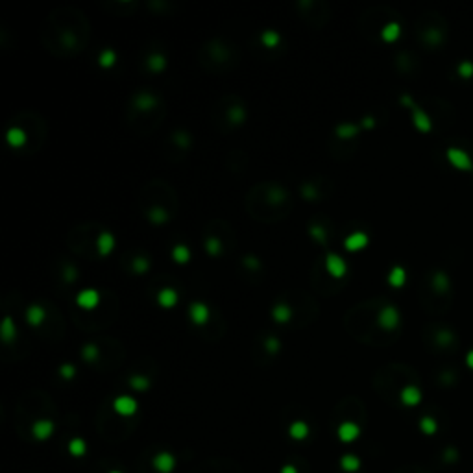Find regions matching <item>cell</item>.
Listing matches in <instances>:
<instances>
[{"instance_id":"obj_24","label":"cell","mask_w":473,"mask_h":473,"mask_svg":"<svg viewBox=\"0 0 473 473\" xmlns=\"http://www.w3.org/2000/svg\"><path fill=\"white\" fill-rule=\"evenodd\" d=\"M388 283L392 287H401L405 283V270L401 268V266H396V268H392V272H390V275H388Z\"/></svg>"},{"instance_id":"obj_18","label":"cell","mask_w":473,"mask_h":473,"mask_svg":"<svg viewBox=\"0 0 473 473\" xmlns=\"http://www.w3.org/2000/svg\"><path fill=\"white\" fill-rule=\"evenodd\" d=\"M157 300H159V303H161L163 307H172L177 301V294L172 289H163V291L159 292V296H157Z\"/></svg>"},{"instance_id":"obj_30","label":"cell","mask_w":473,"mask_h":473,"mask_svg":"<svg viewBox=\"0 0 473 473\" xmlns=\"http://www.w3.org/2000/svg\"><path fill=\"white\" fill-rule=\"evenodd\" d=\"M205 250L211 253V255H218L222 252V242L216 239V236H209L205 241Z\"/></svg>"},{"instance_id":"obj_2","label":"cell","mask_w":473,"mask_h":473,"mask_svg":"<svg viewBox=\"0 0 473 473\" xmlns=\"http://www.w3.org/2000/svg\"><path fill=\"white\" fill-rule=\"evenodd\" d=\"M446 156H447V161L451 163L455 168H458V170H473V161L468 152H464V150H460V148H457V146H453V148H447Z\"/></svg>"},{"instance_id":"obj_44","label":"cell","mask_w":473,"mask_h":473,"mask_svg":"<svg viewBox=\"0 0 473 473\" xmlns=\"http://www.w3.org/2000/svg\"><path fill=\"white\" fill-rule=\"evenodd\" d=\"M266 348H268L272 353H275V351L279 350V340L275 339V337H268V339H266Z\"/></svg>"},{"instance_id":"obj_11","label":"cell","mask_w":473,"mask_h":473,"mask_svg":"<svg viewBox=\"0 0 473 473\" xmlns=\"http://www.w3.org/2000/svg\"><path fill=\"white\" fill-rule=\"evenodd\" d=\"M359 436V427L351 421H346L339 427V438L342 442H353Z\"/></svg>"},{"instance_id":"obj_48","label":"cell","mask_w":473,"mask_h":473,"mask_svg":"<svg viewBox=\"0 0 473 473\" xmlns=\"http://www.w3.org/2000/svg\"><path fill=\"white\" fill-rule=\"evenodd\" d=\"M111 473H118V471H111Z\"/></svg>"},{"instance_id":"obj_4","label":"cell","mask_w":473,"mask_h":473,"mask_svg":"<svg viewBox=\"0 0 473 473\" xmlns=\"http://www.w3.org/2000/svg\"><path fill=\"white\" fill-rule=\"evenodd\" d=\"M325 266H327L329 274L335 275V277H342V275L346 274L344 259H340L339 255H335V253H329L327 257H325Z\"/></svg>"},{"instance_id":"obj_34","label":"cell","mask_w":473,"mask_h":473,"mask_svg":"<svg viewBox=\"0 0 473 473\" xmlns=\"http://www.w3.org/2000/svg\"><path fill=\"white\" fill-rule=\"evenodd\" d=\"M129 385L135 388V390H145V388L150 387V381L146 379V377H140V375H133L131 379H129Z\"/></svg>"},{"instance_id":"obj_38","label":"cell","mask_w":473,"mask_h":473,"mask_svg":"<svg viewBox=\"0 0 473 473\" xmlns=\"http://www.w3.org/2000/svg\"><path fill=\"white\" fill-rule=\"evenodd\" d=\"M98 357V350L94 344H87L83 346V359L85 360H94Z\"/></svg>"},{"instance_id":"obj_20","label":"cell","mask_w":473,"mask_h":473,"mask_svg":"<svg viewBox=\"0 0 473 473\" xmlns=\"http://www.w3.org/2000/svg\"><path fill=\"white\" fill-rule=\"evenodd\" d=\"M8 140H10L11 146H22L24 145V140H26V135H24V131L19 128H11L10 131H8Z\"/></svg>"},{"instance_id":"obj_16","label":"cell","mask_w":473,"mask_h":473,"mask_svg":"<svg viewBox=\"0 0 473 473\" xmlns=\"http://www.w3.org/2000/svg\"><path fill=\"white\" fill-rule=\"evenodd\" d=\"M227 118H229L231 124H241V122H244V118H246V111H244V108H242L241 104H235V106H231L229 111H227Z\"/></svg>"},{"instance_id":"obj_1","label":"cell","mask_w":473,"mask_h":473,"mask_svg":"<svg viewBox=\"0 0 473 473\" xmlns=\"http://www.w3.org/2000/svg\"><path fill=\"white\" fill-rule=\"evenodd\" d=\"M401 102H403V106H407V108L412 109V117H414V124H416V128H418L421 133H427V131H431L433 124H431V118L427 117V113H425L423 109H419L418 106L412 102V98L407 97V94H403V97H401Z\"/></svg>"},{"instance_id":"obj_17","label":"cell","mask_w":473,"mask_h":473,"mask_svg":"<svg viewBox=\"0 0 473 473\" xmlns=\"http://www.w3.org/2000/svg\"><path fill=\"white\" fill-rule=\"evenodd\" d=\"M148 216H150V220L154 222V224H165V222L168 220L167 209H165V207H159V205L152 207V209L148 211Z\"/></svg>"},{"instance_id":"obj_21","label":"cell","mask_w":473,"mask_h":473,"mask_svg":"<svg viewBox=\"0 0 473 473\" xmlns=\"http://www.w3.org/2000/svg\"><path fill=\"white\" fill-rule=\"evenodd\" d=\"M307 435H309V427H307V423H303V421H294V423L291 425V436L292 438H296V440H303Z\"/></svg>"},{"instance_id":"obj_41","label":"cell","mask_w":473,"mask_h":473,"mask_svg":"<svg viewBox=\"0 0 473 473\" xmlns=\"http://www.w3.org/2000/svg\"><path fill=\"white\" fill-rule=\"evenodd\" d=\"M244 264H246V268L253 270V272L261 268V263H259V261L253 257V255H246V257H244Z\"/></svg>"},{"instance_id":"obj_43","label":"cell","mask_w":473,"mask_h":473,"mask_svg":"<svg viewBox=\"0 0 473 473\" xmlns=\"http://www.w3.org/2000/svg\"><path fill=\"white\" fill-rule=\"evenodd\" d=\"M59 373H61L63 377H67V379H70V377H74L76 370H74V366L65 364V366H61V368H59Z\"/></svg>"},{"instance_id":"obj_26","label":"cell","mask_w":473,"mask_h":473,"mask_svg":"<svg viewBox=\"0 0 473 473\" xmlns=\"http://www.w3.org/2000/svg\"><path fill=\"white\" fill-rule=\"evenodd\" d=\"M272 314H274V318L277 320V322L283 323V322H287V320L291 318L292 312H291V309H289L287 305H283V303H277V305L274 307V311H272Z\"/></svg>"},{"instance_id":"obj_40","label":"cell","mask_w":473,"mask_h":473,"mask_svg":"<svg viewBox=\"0 0 473 473\" xmlns=\"http://www.w3.org/2000/svg\"><path fill=\"white\" fill-rule=\"evenodd\" d=\"M436 339H438V344L440 346H447L453 342V333L451 331H440V333L436 335Z\"/></svg>"},{"instance_id":"obj_39","label":"cell","mask_w":473,"mask_h":473,"mask_svg":"<svg viewBox=\"0 0 473 473\" xmlns=\"http://www.w3.org/2000/svg\"><path fill=\"white\" fill-rule=\"evenodd\" d=\"M301 196H303V198H307V200H314L318 196V191L312 187L311 183H307V185H303V187H301Z\"/></svg>"},{"instance_id":"obj_35","label":"cell","mask_w":473,"mask_h":473,"mask_svg":"<svg viewBox=\"0 0 473 473\" xmlns=\"http://www.w3.org/2000/svg\"><path fill=\"white\" fill-rule=\"evenodd\" d=\"M309 233H311L314 239H316L318 242H325L327 241V233H325V229L320 226H311L309 227Z\"/></svg>"},{"instance_id":"obj_46","label":"cell","mask_w":473,"mask_h":473,"mask_svg":"<svg viewBox=\"0 0 473 473\" xmlns=\"http://www.w3.org/2000/svg\"><path fill=\"white\" fill-rule=\"evenodd\" d=\"M466 362H468L469 368H473V350L468 353V357H466Z\"/></svg>"},{"instance_id":"obj_42","label":"cell","mask_w":473,"mask_h":473,"mask_svg":"<svg viewBox=\"0 0 473 473\" xmlns=\"http://www.w3.org/2000/svg\"><path fill=\"white\" fill-rule=\"evenodd\" d=\"M174 139H176L177 145H181L183 148L188 146V135L185 133V131H176V133H174Z\"/></svg>"},{"instance_id":"obj_5","label":"cell","mask_w":473,"mask_h":473,"mask_svg":"<svg viewBox=\"0 0 473 473\" xmlns=\"http://www.w3.org/2000/svg\"><path fill=\"white\" fill-rule=\"evenodd\" d=\"M154 466L159 473H170L176 466L174 462V457L170 453H159L156 458H154Z\"/></svg>"},{"instance_id":"obj_15","label":"cell","mask_w":473,"mask_h":473,"mask_svg":"<svg viewBox=\"0 0 473 473\" xmlns=\"http://www.w3.org/2000/svg\"><path fill=\"white\" fill-rule=\"evenodd\" d=\"M399 33H401V28H399L398 22H390V24H387V26L383 28L381 35L385 41L392 43V41H396V39L399 37Z\"/></svg>"},{"instance_id":"obj_10","label":"cell","mask_w":473,"mask_h":473,"mask_svg":"<svg viewBox=\"0 0 473 473\" xmlns=\"http://www.w3.org/2000/svg\"><path fill=\"white\" fill-rule=\"evenodd\" d=\"M366 244H368V236H366V233H351L348 239H346L344 246L350 250V252H357V250H360V248H364Z\"/></svg>"},{"instance_id":"obj_6","label":"cell","mask_w":473,"mask_h":473,"mask_svg":"<svg viewBox=\"0 0 473 473\" xmlns=\"http://www.w3.org/2000/svg\"><path fill=\"white\" fill-rule=\"evenodd\" d=\"M115 410L122 416H129L137 410V403H135V399L128 398V396H120L115 399Z\"/></svg>"},{"instance_id":"obj_31","label":"cell","mask_w":473,"mask_h":473,"mask_svg":"<svg viewBox=\"0 0 473 473\" xmlns=\"http://www.w3.org/2000/svg\"><path fill=\"white\" fill-rule=\"evenodd\" d=\"M172 255H174V259H176L177 263H187L188 257H191V253H188V250H187L185 246H181V244H177V246H174Z\"/></svg>"},{"instance_id":"obj_37","label":"cell","mask_w":473,"mask_h":473,"mask_svg":"<svg viewBox=\"0 0 473 473\" xmlns=\"http://www.w3.org/2000/svg\"><path fill=\"white\" fill-rule=\"evenodd\" d=\"M115 63V52L113 50H104L100 54V65L102 67H109V65Z\"/></svg>"},{"instance_id":"obj_7","label":"cell","mask_w":473,"mask_h":473,"mask_svg":"<svg viewBox=\"0 0 473 473\" xmlns=\"http://www.w3.org/2000/svg\"><path fill=\"white\" fill-rule=\"evenodd\" d=\"M133 106L137 109H140V111H150V109H154L157 106V98L154 94H150V92H140V94L135 97Z\"/></svg>"},{"instance_id":"obj_36","label":"cell","mask_w":473,"mask_h":473,"mask_svg":"<svg viewBox=\"0 0 473 473\" xmlns=\"http://www.w3.org/2000/svg\"><path fill=\"white\" fill-rule=\"evenodd\" d=\"M458 74L462 78H471L473 76V63L471 61H462L458 65Z\"/></svg>"},{"instance_id":"obj_19","label":"cell","mask_w":473,"mask_h":473,"mask_svg":"<svg viewBox=\"0 0 473 473\" xmlns=\"http://www.w3.org/2000/svg\"><path fill=\"white\" fill-rule=\"evenodd\" d=\"M433 287H435V291H438V292H446L447 289H449V277H447L444 272H436V274L433 275Z\"/></svg>"},{"instance_id":"obj_3","label":"cell","mask_w":473,"mask_h":473,"mask_svg":"<svg viewBox=\"0 0 473 473\" xmlns=\"http://www.w3.org/2000/svg\"><path fill=\"white\" fill-rule=\"evenodd\" d=\"M379 325H381L383 329H387V331H392V329H396L398 327V323H399V312H398V309L396 307H392V305H387V307H383L381 309V312H379Z\"/></svg>"},{"instance_id":"obj_47","label":"cell","mask_w":473,"mask_h":473,"mask_svg":"<svg viewBox=\"0 0 473 473\" xmlns=\"http://www.w3.org/2000/svg\"><path fill=\"white\" fill-rule=\"evenodd\" d=\"M364 126H366V128H371V126H373V118H371V117H366V118H364Z\"/></svg>"},{"instance_id":"obj_25","label":"cell","mask_w":473,"mask_h":473,"mask_svg":"<svg viewBox=\"0 0 473 473\" xmlns=\"http://www.w3.org/2000/svg\"><path fill=\"white\" fill-rule=\"evenodd\" d=\"M401 399H403L405 403L407 405H416L419 401V392H418V388H414V387H407L401 392Z\"/></svg>"},{"instance_id":"obj_22","label":"cell","mask_w":473,"mask_h":473,"mask_svg":"<svg viewBox=\"0 0 473 473\" xmlns=\"http://www.w3.org/2000/svg\"><path fill=\"white\" fill-rule=\"evenodd\" d=\"M337 135H339L340 139H350V137H355L357 135V131H359V128L355 126V124H340V126H337Z\"/></svg>"},{"instance_id":"obj_28","label":"cell","mask_w":473,"mask_h":473,"mask_svg":"<svg viewBox=\"0 0 473 473\" xmlns=\"http://www.w3.org/2000/svg\"><path fill=\"white\" fill-rule=\"evenodd\" d=\"M261 41H263L264 46H268V49H274V46H277V43H279V33L277 32H272V30H266V32L261 35Z\"/></svg>"},{"instance_id":"obj_9","label":"cell","mask_w":473,"mask_h":473,"mask_svg":"<svg viewBox=\"0 0 473 473\" xmlns=\"http://www.w3.org/2000/svg\"><path fill=\"white\" fill-rule=\"evenodd\" d=\"M191 318L194 320V323L204 325V323L207 322V318H209V309H207V305L200 303V301L193 303V305H191Z\"/></svg>"},{"instance_id":"obj_27","label":"cell","mask_w":473,"mask_h":473,"mask_svg":"<svg viewBox=\"0 0 473 473\" xmlns=\"http://www.w3.org/2000/svg\"><path fill=\"white\" fill-rule=\"evenodd\" d=\"M165 65H167V59H165V56L163 54H154L148 58V67H150L154 72H159V70L165 69Z\"/></svg>"},{"instance_id":"obj_32","label":"cell","mask_w":473,"mask_h":473,"mask_svg":"<svg viewBox=\"0 0 473 473\" xmlns=\"http://www.w3.org/2000/svg\"><path fill=\"white\" fill-rule=\"evenodd\" d=\"M131 266H133V272L143 274V272H146V270L150 268V261H148L146 257H137V259H133Z\"/></svg>"},{"instance_id":"obj_29","label":"cell","mask_w":473,"mask_h":473,"mask_svg":"<svg viewBox=\"0 0 473 473\" xmlns=\"http://www.w3.org/2000/svg\"><path fill=\"white\" fill-rule=\"evenodd\" d=\"M69 451H70V455H74V457H81V455L85 453V442L80 440V438H74V440H70Z\"/></svg>"},{"instance_id":"obj_8","label":"cell","mask_w":473,"mask_h":473,"mask_svg":"<svg viewBox=\"0 0 473 473\" xmlns=\"http://www.w3.org/2000/svg\"><path fill=\"white\" fill-rule=\"evenodd\" d=\"M32 431H33V436H35L37 440H46V438L52 435V431H54V423L49 421V419H39V421L33 423Z\"/></svg>"},{"instance_id":"obj_45","label":"cell","mask_w":473,"mask_h":473,"mask_svg":"<svg viewBox=\"0 0 473 473\" xmlns=\"http://www.w3.org/2000/svg\"><path fill=\"white\" fill-rule=\"evenodd\" d=\"M281 473H298V471H296L294 466H285V468L281 469Z\"/></svg>"},{"instance_id":"obj_13","label":"cell","mask_w":473,"mask_h":473,"mask_svg":"<svg viewBox=\"0 0 473 473\" xmlns=\"http://www.w3.org/2000/svg\"><path fill=\"white\" fill-rule=\"evenodd\" d=\"M98 303V292L97 291H83L78 296V305L83 309H92Z\"/></svg>"},{"instance_id":"obj_33","label":"cell","mask_w":473,"mask_h":473,"mask_svg":"<svg viewBox=\"0 0 473 473\" xmlns=\"http://www.w3.org/2000/svg\"><path fill=\"white\" fill-rule=\"evenodd\" d=\"M340 466H342L346 471H355V469L359 468V460L355 457H351V455H346V457L340 460Z\"/></svg>"},{"instance_id":"obj_14","label":"cell","mask_w":473,"mask_h":473,"mask_svg":"<svg viewBox=\"0 0 473 473\" xmlns=\"http://www.w3.org/2000/svg\"><path fill=\"white\" fill-rule=\"evenodd\" d=\"M113 246H115V239L111 233H102V235L98 236V250H100L102 255H108V253L113 250Z\"/></svg>"},{"instance_id":"obj_12","label":"cell","mask_w":473,"mask_h":473,"mask_svg":"<svg viewBox=\"0 0 473 473\" xmlns=\"http://www.w3.org/2000/svg\"><path fill=\"white\" fill-rule=\"evenodd\" d=\"M44 316H46V314H44V309L43 307H39V305H32L26 311V320L32 323L33 327H39L41 322L44 320Z\"/></svg>"},{"instance_id":"obj_23","label":"cell","mask_w":473,"mask_h":473,"mask_svg":"<svg viewBox=\"0 0 473 473\" xmlns=\"http://www.w3.org/2000/svg\"><path fill=\"white\" fill-rule=\"evenodd\" d=\"M13 337H15V325H13V320H11L10 316H6L4 322H2V339H4V342H11Z\"/></svg>"}]
</instances>
